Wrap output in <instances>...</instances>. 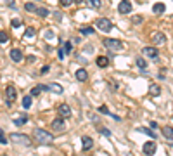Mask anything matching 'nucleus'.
<instances>
[{
  "instance_id": "f257e3e1",
  "label": "nucleus",
  "mask_w": 173,
  "mask_h": 156,
  "mask_svg": "<svg viewBox=\"0 0 173 156\" xmlns=\"http://www.w3.org/2000/svg\"><path fill=\"white\" fill-rule=\"evenodd\" d=\"M33 139L40 144H52L54 142V135L49 134L47 130H42V128H35L33 130Z\"/></svg>"
},
{
  "instance_id": "f03ea898",
  "label": "nucleus",
  "mask_w": 173,
  "mask_h": 156,
  "mask_svg": "<svg viewBox=\"0 0 173 156\" xmlns=\"http://www.w3.org/2000/svg\"><path fill=\"white\" fill-rule=\"evenodd\" d=\"M102 43H104L106 49H111V51H123V49H125L123 42L118 40V38H104Z\"/></svg>"
},
{
  "instance_id": "7ed1b4c3",
  "label": "nucleus",
  "mask_w": 173,
  "mask_h": 156,
  "mask_svg": "<svg viewBox=\"0 0 173 156\" xmlns=\"http://www.w3.org/2000/svg\"><path fill=\"white\" fill-rule=\"evenodd\" d=\"M95 26H97V30L104 31V33H107V31H111L114 26H112V23L109 19H106V18H99V19L95 21Z\"/></svg>"
},
{
  "instance_id": "20e7f679",
  "label": "nucleus",
  "mask_w": 173,
  "mask_h": 156,
  "mask_svg": "<svg viewBox=\"0 0 173 156\" xmlns=\"http://www.w3.org/2000/svg\"><path fill=\"white\" fill-rule=\"evenodd\" d=\"M10 141H12L14 144H23V146H30L31 144L30 137L24 135V134H12L10 135Z\"/></svg>"
},
{
  "instance_id": "39448f33",
  "label": "nucleus",
  "mask_w": 173,
  "mask_h": 156,
  "mask_svg": "<svg viewBox=\"0 0 173 156\" xmlns=\"http://www.w3.org/2000/svg\"><path fill=\"white\" fill-rule=\"evenodd\" d=\"M57 113H59V116H62V118H69L71 116V108H69V104L62 103L57 106Z\"/></svg>"
},
{
  "instance_id": "423d86ee",
  "label": "nucleus",
  "mask_w": 173,
  "mask_h": 156,
  "mask_svg": "<svg viewBox=\"0 0 173 156\" xmlns=\"http://www.w3.org/2000/svg\"><path fill=\"white\" fill-rule=\"evenodd\" d=\"M142 54L147 56V57H151V59H154V61H158V57H159V52H158L156 47H144Z\"/></svg>"
},
{
  "instance_id": "0eeeda50",
  "label": "nucleus",
  "mask_w": 173,
  "mask_h": 156,
  "mask_svg": "<svg viewBox=\"0 0 173 156\" xmlns=\"http://www.w3.org/2000/svg\"><path fill=\"white\" fill-rule=\"evenodd\" d=\"M156 149H158V146H156V142H154V139H153V141H147V142L142 146L144 155H154V153H156Z\"/></svg>"
},
{
  "instance_id": "6e6552de",
  "label": "nucleus",
  "mask_w": 173,
  "mask_h": 156,
  "mask_svg": "<svg viewBox=\"0 0 173 156\" xmlns=\"http://www.w3.org/2000/svg\"><path fill=\"white\" fill-rule=\"evenodd\" d=\"M118 10H120V14H130L132 12V2L130 0H121L120 5H118Z\"/></svg>"
},
{
  "instance_id": "1a4fd4ad",
  "label": "nucleus",
  "mask_w": 173,
  "mask_h": 156,
  "mask_svg": "<svg viewBox=\"0 0 173 156\" xmlns=\"http://www.w3.org/2000/svg\"><path fill=\"white\" fill-rule=\"evenodd\" d=\"M153 43L154 45H164L166 43V35L161 33V31H156L153 35Z\"/></svg>"
},
{
  "instance_id": "9d476101",
  "label": "nucleus",
  "mask_w": 173,
  "mask_h": 156,
  "mask_svg": "<svg viewBox=\"0 0 173 156\" xmlns=\"http://www.w3.org/2000/svg\"><path fill=\"white\" fill-rule=\"evenodd\" d=\"M5 94H7V101H10V103L18 97V90H16V87H14L12 83H9V85L5 87Z\"/></svg>"
},
{
  "instance_id": "9b49d317",
  "label": "nucleus",
  "mask_w": 173,
  "mask_h": 156,
  "mask_svg": "<svg viewBox=\"0 0 173 156\" xmlns=\"http://www.w3.org/2000/svg\"><path fill=\"white\" fill-rule=\"evenodd\" d=\"M52 128H54L55 132H64L66 125H64V120H62V116H59V118H55V120L52 122Z\"/></svg>"
},
{
  "instance_id": "f8f14e48",
  "label": "nucleus",
  "mask_w": 173,
  "mask_h": 156,
  "mask_svg": "<svg viewBox=\"0 0 173 156\" xmlns=\"http://www.w3.org/2000/svg\"><path fill=\"white\" fill-rule=\"evenodd\" d=\"M92 147H93V141H92V137H88V135L82 137V149L83 151H88V149H92Z\"/></svg>"
},
{
  "instance_id": "ddd939ff",
  "label": "nucleus",
  "mask_w": 173,
  "mask_h": 156,
  "mask_svg": "<svg viewBox=\"0 0 173 156\" xmlns=\"http://www.w3.org/2000/svg\"><path fill=\"white\" fill-rule=\"evenodd\" d=\"M47 90H50V92H54V94H62L64 92L62 85H59V83H47Z\"/></svg>"
},
{
  "instance_id": "4468645a",
  "label": "nucleus",
  "mask_w": 173,
  "mask_h": 156,
  "mask_svg": "<svg viewBox=\"0 0 173 156\" xmlns=\"http://www.w3.org/2000/svg\"><path fill=\"white\" fill-rule=\"evenodd\" d=\"M9 56H10V59L14 62H19L21 59H23V52L19 51V49H12V51L9 52Z\"/></svg>"
},
{
  "instance_id": "2eb2a0df",
  "label": "nucleus",
  "mask_w": 173,
  "mask_h": 156,
  "mask_svg": "<svg viewBox=\"0 0 173 156\" xmlns=\"http://www.w3.org/2000/svg\"><path fill=\"white\" fill-rule=\"evenodd\" d=\"M164 10H166V5H164L163 2H156V4L153 5V12H154V14H158V16H159V14H163Z\"/></svg>"
},
{
  "instance_id": "dca6fc26",
  "label": "nucleus",
  "mask_w": 173,
  "mask_h": 156,
  "mask_svg": "<svg viewBox=\"0 0 173 156\" xmlns=\"http://www.w3.org/2000/svg\"><path fill=\"white\" fill-rule=\"evenodd\" d=\"M87 78H88V73H87V70H85V68L76 70V80H78V82H85Z\"/></svg>"
},
{
  "instance_id": "f3484780",
  "label": "nucleus",
  "mask_w": 173,
  "mask_h": 156,
  "mask_svg": "<svg viewBox=\"0 0 173 156\" xmlns=\"http://www.w3.org/2000/svg\"><path fill=\"white\" fill-rule=\"evenodd\" d=\"M163 135L166 141H173V127H163Z\"/></svg>"
},
{
  "instance_id": "a211bd4d",
  "label": "nucleus",
  "mask_w": 173,
  "mask_h": 156,
  "mask_svg": "<svg viewBox=\"0 0 173 156\" xmlns=\"http://www.w3.org/2000/svg\"><path fill=\"white\" fill-rule=\"evenodd\" d=\"M95 62H97L99 68H106V66L109 64V57H106V56H99V57L95 59Z\"/></svg>"
},
{
  "instance_id": "6ab92c4d",
  "label": "nucleus",
  "mask_w": 173,
  "mask_h": 156,
  "mask_svg": "<svg viewBox=\"0 0 173 156\" xmlns=\"http://www.w3.org/2000/svg\"><path fill=\"white\" fill-rule=\"evenodd\" d=\"M31 104H33V95H24V97H23V108H24V109H30L31 108Z\"/></svg>"
},
{
  "instance_id": "aec40b11",
  "label": "nucleus",
  "mask_w": 173,
  "mask_h": 156,
  "mask_svg": "<svg viewBox=\"0 0 173 156\" xmlns=\"http://www.w3.org/2000/svg\"><path fill=\"white\" fill-rule=\"evenodd\" d=\"M149 94L154 95V97H158V95L161 94V87H159V85H151V87H149Z\"/></svg>"
},
{
  "instance_id": "412c9836",
  "label": "nucleus",
  "mask_w": 173,
  "mask_h": 156,
  "mask_svg": "<svg viewBox=\"0 0 173 156\" xmlns=\"http://www.w3.org/2000/svg\"><path fill=\"white\" fill-rule=\"evenodd\" d=\"M135 64H137V66H139L142 71H145V70H147V62H145V59H144V57H137V59H135Z\"/></svg>"
},
{
  "instance_id": "4be33fe9",
  "label": "nucleus",
  "mask_w": 173,
  "mask_h": 156,
  "mask_svg": "<svg viewBox=\"0 0 173 156\" xmlns=\"http://www.w3.org/2000/svg\"><path fill=\"white\" fill-rule=\"evenodd\" d=\"M137 130H139V132H142V134H147L151 139H154V141H156V134H154V130H151V128H144V127H139Z\"/></svg>"
},
{
  "instance_id": "5701e85b",
  "label": "nucleus",
  "mask_w": 173,
  "mask_h": 156,
  "mask_svg": "<svg viewBox=\"0 0 173 156\" xmlns=\"http://www.w3.org/2000/svg\"><path fill=\"white\" fill-rule=\"evenodd\" d=\"M80 33H82V35H93L95 30H93L92 26H82V28H80Z\"/></svg>"
},
{
  "instance_id": "b1692460",
  "label": "nucleus",
  "mask_w": 173,
  "mask_h": 156,
  "mask_svg": "<svg viewBox=\"0 0 173 156\" xmlns=\"http://www.w3.org/2000/svg\"><path fill=\"white\" fill-rule=\"evenodd\" d=\"M26 122H28V114L24 113L23 116H21V118H18V120H14V125H18V127H21V125H24Z\"/></svg>"
},
{
  "instance_id": "393cba45",
  "label": "nucleus",
  "mask_w": 173,
  "mask_h": 156,
  "mask_svg": "<svg viewBox=\"0 0 173 156\" xmlns=\"http://www.w3.org/2000/svg\"><path fill=\"white\" fill-rule=\"evenodd\" d=\"M24 9L28 10V12H36V9H38V7H36L33 2H26V4H24Z\"/></svg>"
},
{
  "instance_id": "a878e982",
  "label": "nucleus",
  "mask_w": 173,
  "mask_h": 156,
  "mask_svg": "<svg viewBox=\"0 0 173 156\" xmlns=\"http://www.w3.org/2000/svg\"><path fill=\"white\" fill-rule=\"evenodd\" d=\"M97 130H99L102 135H106V137H111V130H107V128H106V127H102V125L97 127Z\"/></svg>"
},
{
  "instance_id": "bb28decb",
  "label": "nucleus",
  "mask_w": 173,
  "mask_h": 156,
  "mask_svg": "<svg viewBox=\"0 0 173 156\" xmlns=\"http://www.w3.org/2000/svg\"><path fill=\"white\" fill-rule=\"evenodd\" d=\"M42 90H43V89H42V85H36V87H33V89H31V95H33V97H36V95H40V94H42Z\"/></svg>"
},
{
  "instance_id": "cd10ccee",
  "label": "nucleus",
  "mask_w": 173,
  "mask_h": 156,
  "mask_svg": "<svg viewBox=\"0 0 173 156\" xmlns=\"http://www.w3.org/2000/svg\"><path fill=\"white\" fill-rule=\"evenodd\" d=\"M36 14H38V16H42V18H47V16H49V9L40 7V9H36Z\"/></svg>"
},
{
  "instance_id": "c85d7f7f",
  "label": "nucleus",
  "mask_w": 173,
  "mask_h": 156,
  "mask_svg": "<svg viewBox=\"0 0 173 156\" xmlns=\"http://www.w3.org/2000/svg\"><path fill=\"white\" fill-rule=\"evenodd\" d=\"M35 28H28V30L24 31V38H31V37H35Z\"/></svg>"
},
{
  "instance_id": "c756f323",
  "label": "nucleus",
  "mask_w": 173,
  "mask_h": 156,
  "mask_svg": "<svg viewBox=\"0 0 173 156\" xmlns=\"http://www.w3.org/2000/svg\"><path fill=\"white\" fill-rule=\"evenodd\" d=\"M7 40H9V35L5 31H0V43H7Z\"/></svg>"
},
{
  "instance_id": "7c9ffc66",
  "label": "nucleus",
  "mask_w": 173,
  "mask_h": 156,
  "mask_svg": "<svg viewBox=\"0 0 173 156\" xmlns=\"http://www.w3.org/2000/svg\"><path fill=\"white\" fill-rule=\"evenodd\" d=\"M64 52H66V54H71L73 52V45L69 42H64Z\"/></svg>"
},
{
  "instance_id": "2f4dec72",
  "label": "nucleus",
  "mask_w": 173,
  "mask_h": 156,
  "mask_svg": "<svg viewBox=\"0 0 173 156\" xmlns=\"http://www.w3.org/2000/svg\"><path fill=\"white\" fill-rule=\"evenodd\" d=\"M7 142H9V141L5 139V135H4V130L0 128V144H2V146H5V144H7Z\"/></svg>"
},
{
  "instance_id": "473e14b6",
  "label": "nucleus",
  "mask_w": 173,
  "mask_h": 156,
  "mask_svg": "<svg viewBox=\"0 0 173 156\" xmlns=\"http://www.w3.org/2000/svg\"><path fill=\"white\" fill-rule=\"evenodd\" d=\"M88 4H90L92 7H97V9L101 7V0H88Z\"/></svg>"
},
{
  "instance_id": "72a5a7b5",
  "label": "nucleus",
  "mask_w": 173,
  "mask_h": 156,
  "mask_svg": "<svg viewBox=\"0 0 173 156\" xmlns=\"http://www.w3.org/2000/svg\"><path fill=\"white\" fill-rule=\"evenodd\" d=\"M61 2V5H64V7H69L71 4H74V0H59Z\"/></svg>"
},
{
  "instance_id": "f704fd0d",
  "label": "nucleus",
  "mask_w": 173,
  "mask_h": 156,
  "mask_svg": "<svg viewBox=\"0 0 173 156\" xmlns=\"http://www.w3.org/2000/svg\"><path fill=\"white\" fill-rule=\"evenodd\" d=\"M132 21H133V24H139V23H142L144 21V18L142 16H135V18H132Z\"/></svg>"
},
{
  "instance_id": "c9c22d12",
  "label": "nucleus",
  "mask_w": 173,
  "mask_h": 156,
  "mask_svg": "<svg viewBox=\"0 0 173 156\" xmlns=\"http://www.w3.org/2000/svg\"><path fill=\"white\" fill-rule=\"evenodd\" d=\"M64 56H66V52L62 51V49H59V51H57V57H59V61H64Z\"/></svg>"
},
{
  "instance_id": "e433bc0d",
  "label": "nucleus",
  "mask_w": 173,
  "mask_h": 156,
  "mask_svg": "<svg viewBox=\"0 0 173 156\" xmlns=\"http://www.w3.org/2000/svg\"><path fill=\"white\" fill-rule=\"evenodd\" d=\"M10 24H12V28H19L21 26V19H12Z\"/></svg>"
},
{
  "instance_id": "4c0bfd02",
  "label": "nucleus",
  "mask_w": 173,
  "mask_h": 156,
  "mask_svg": "<svg viewBox=\"0 0 173 156\" xmlns=\"http://www.w3.org/2000/svg\"><path fill=\"white\" fill-rule=\"evenodd\" d=\"M99 111H101L102 114H111V113H109V109H107V106H101V108H99Z\"/></svg>"
},
{
  "instance_id": "58836bf2",
  "label": "nucleus",
  "mask_w": 173,
  "mask_h": 156,
  "mask_svg": "<svg viewBox=\"0 0 173 156\" xmlns=\"http://www.w3.org/2000/svg\"><path fill=\"white\" fill-rule=\"evenodd\" d=\"M5 4H7V7H10V9H16V2L14 0H5Z\"/></svg>"
},
{
  "instance_id": "ea45409f",
  "label": "nucleus",
  "mask_w": 173,
  "mask_h": 156,
  "mask_svg": "<svg viewBox=\"0 0 173 156\" xmlns=\"http://www.w3.org/2000/svg\"><path fill=\"white\" fill-rule=\"evenodd\" d=\"M52 16L55 18V21H61V19H62V14H61V12H59V10H55V12H54Z\"/></svg>"
},
{
  "instance_id": "a19ab883",
  "label": "nucleus",
  "mask_w": 173,
  "mask_h": 156,
  "mask_svg": "<svg viewBox=\"0 0 173 156\" xmlns=\"http://www.w3.org/2000/svg\"><path fill=\"white\" fill-rule=\"evenodd\" d=\"M49 70H50V66H43V68L40 70V73H42V75H47V73H49Z\"/></svg>"
},
{
  "instance_id": "79ce46f5",
  "label": "nucleus",
  "mask_w": 173,
  "mask_h": 156,
  "mask_svg": "<svg viewBox=\"0 0 173 156\" xmlns=\"http://www.w3.org/2000/svg\"><path fill=\"white\" fill-rule=\"evenodd\" d=\"M149 127H153V130H154V128H158V123H156V122H151V123H149Z\"/></svg>"
},
{
  "instance_id": "37998d69",
  "label": "nucleus",
  "mask_w": 173,
  "mask_h": 156,
  "mask_svg": "<svg viewBox=\"0 0 173 156\" xmlns=\"http://www.w3.org/2000/svg\"><path fill=\"white\" fill-rule=\"evenodd\" d=\"M45 37H47V38H52V37H54V33H52V31H47V33H45Z\"/></svg>"
},
{
  "instance_id": "c03bdc74",
  "label": "nucleus",
  "mask_w": 173,
  "mask_h": 156,
  "mask_svg": "<svg viewBox=\"0 0 173 156\" xmlns=\"http://www.w3.org/2000/svg\"><path fill=\"white\" fill-rule=\"evenodd\" d=\"M35 59H36L35 56H28V61H30V62H35Z\"/></svg>"
},
{
  "instance_id": "a18cd8bd",
  "label": "nucleus",
  "mask_w": 173,
  "mask_h": 156,
  "mask_svg": "<svg viewBox=\"0 0 173 156\" xmlns=\"http://www.w3.org/2000/svg\"><path fill=\"white\" fill-rule=\"evenodd\" d=\"M80 2H82V0H74V4H80Z\"/></svg>"
}]
</instances>
